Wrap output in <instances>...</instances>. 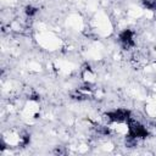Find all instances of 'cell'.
I'll return each mask as SVG.
<instances>
[{
  "instance_id": "cell-1",
  "label": "cell",
  "mask_w": 156,
  "mask_h": 156,
  "mask_svg": "<svg viewBox=\"0 0 156 156\" xmlns=\"http://www.w3.org/2000/svg\"><path fill=\"white\" fill-rule=\"evenodd\" d=\"M126 124H127V130H128L127 135L128 136H132L136 140H143V139H146L150 135L149 129L143 123H140L139 121H136L133 117H130L127 121Z\"/></svg>"
},
{
  "instance_id": "cell-2",
  "label": "cell",
  "mask_w": 156,
  "mask_h": 156,
  "mask_svg": "<svg viewBox=\"0 0 156 156\" xmlns=\"http://www.w3.org/2000/svg\"><path fill=\"white\" fill-rule=\"evenodd\" d=\"M104 117L108 123H127V121L132 117V111L129 108L119 107L105 112Z\"/></svg>"
},
{
  "instance_id": "cell-3",
  "label": "cell",
  "mask_w": 156,
  "mask_h": 156,
  "mask_svg": "<svg viewBox=\"0 0 156 156\" xmlns=\"http://www.w3.org/2000/svg\"><path fill=\"white\" fill-rule=\"evenodd\" d=\"M135 33L134 30L129 29V28H126L123 29L119 34H118V41L121 44V46L124 49V50H129L135 46Z\"/></svg>"
},
{
  "instance_id": "cell-4",
  "label": "cell",
  "mask_w": 156,
  "mask_h": 156,
  "mask_svg": "<svg viewBox=\"0 0 156 156\" xmlns=\"http://www.w3.org/2000/svg\"><path fill=\"white\" fill-rule=\"evenodd\" d=\"M38 12H39V9L33 6V5H27L24 7V13H26L27 17H34Z\"/></svg>"
},
{
  "instance_id": "cell-5",
  "label": "cell",
  "mask_w": 156,
  "mask_h": 156,
  "mask_svg": "<svg viewBox=\"0 0 156 156\" xmlns=\"http://www.w3.org/2000/svg\"><path fill=\"white\" fill-rule=\"evenodd\" d=\"M141 5L146 10L156 11V0H141Z\"/></svg>"
},
{
  "instance_id": "cell-6",
  "label": "cell",
  "mask_w": 156,
  "mask_h": 156,
  "mask_svg": "<svg viewBox=\"0 0 156 156\" xmlns=\"http://www.w3.org/2000/svg\"><path fill=\"white\" fill-rule=\"evenodd\" d=\"M95 132L100 135H108L111 133L110 128L106 126H95Z\"/></svg>"
},
{
  "instance_id": "cell-7",
  "label": "cell",
  "mask_w": 156,
  "mask_h": 156,
  "mask_svg": "<svg viewBox=\"0 0 156 156\" xmlns=\"http://www.w3.org/2000/svg\"><path fill=\"white\" fill-rule=\"evenodd\" d=\"M30 143V134L29 133H23L21 135V146H27Z\"/></svg>"
},
{
  "instance_id": "cell-8",
  "label": "cell",
  "mask_w": 156,
  "mask_h": 156,
  "mask_svg": "<svg viewBox=\"0 0 156 156\" xmlns=\"http://www.w3.org/2000/svg\"><path fill=\"white\" fill-rule=\"evenodd\" d=\"M0 145H1V146H0V151L2 152V151L6 149V144H5V141H4L2 139H1V141H0Z\"/></svg>"
}]
</instances>
